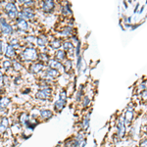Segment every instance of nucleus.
I'll return each instance as SVG.
<instances>
[{"label": "nucleus", "instance_id": "nucleus-1", "mask_svg": "<svg viewBox=\"0 0 147 147\" xmlns=\"http://www.w3.org/2000/svg\"><path fill=\"white\" fill-rule=\"evenodd\" d=\"M21 58L24 61H35L38 58V54H37V51H36L34 48L28 47L22 52Z\"/></svg>", "mask_w": 147, "mask_h": 147}, {"label": "nucleus", "instance_id": "nucleus-2", "mask_svg": "<svg viewBox=\"0 0 147 147\" xmlns=\"http://www.w3.org/2000/svg\"><path fill=\"white\" fill-rule=\"evenodd\" d=\"M4 10L5 13L8 15V17L11 20H17L18 19V15H19V11H18L16 5L13 2H8L5 6H4Z\"/></svg>", "mask_w": 147, "mask_h": 147}, {"label": "nucleus", "instance_id": "nucleus-3", "mask_svg": "<svg viewBox=\"0 0 147 147\" xmlns=\"http://www.w3.org/2000/svg\"><path fill=\"white\" fill-rule=\"evenodd\" d=\"M66 99H67V93H66V90H62L61 93H60V97L59 99L55 102L54 104V108L56 111L61 112L62 110L64 109L65 105H66Z\"/></svg>", "mask_w": 147, "mask_h": 147}, {"label": "nucleus", "instance_id": "nucleus-4", "mask_svg": "<svg viewBox=\"0 0 147 147\" xmlns=\"http://www.w3.org/2000/svg\"><path fill=\"white\" fill-rule=\"evenodd\" d=\"M18 18L20 19H24V20H32L34 18V12L31 9V7H25L23 8V10L21 12H19Z\"/></svg>", "mask_w": 147, "mask_h": 147}, {"label": "nucleus", "instance_id": "nucleus-5", "mask_svg": "<svg viewBox=\"0 0 147 147\" xmlns=\"http://www.w3.org/2000/svg\"><path fill=\"white\" fill-rule=\"evenodd\" d=\"M52 94V89L50 87H42L40 90H38L35 94V97L40 100L49 99Z\"/></svg>", "mask_w": 147, "mask_h": 147}, {"label": "nucleus", "instance_id": "nucleus-6", "mask_svg": "<svg viewBox=\"0 0 147 147\" xmlns=\"http://www.w3.org/2000/svg\"><path fill=\"white\" fill-rule=\"evenodd\" d=\"M0 30L5 35H10L13 33V28L8 24V22L4 18L0 19Z\"/></svg>", "mask_w": 147, "mask_h": 147}, {"label": "nucleus", "instance_id": "nucleus-7", "mask_svg": "<svg viewBox=\"0 0 147 147\" xmlns=\"http://www.w3.org/2000/svg\"><path fill=\"white\" fill-rule=\"evenodd\" d=\"M59 71L55 70V69H51V68H48L45 72H44V75H43V78L47 81H50V80H55L56 78L59 77Z\"/></svg>", "mask_w": 147, "mask_h": 147}, {"label": "nucleus", "instance_id": "nucleus-8", "mask_svg": "<svg viewBox=\"0 0 147 147\" xmlns=\"http://www.w3.org/2000/svg\"><path fill=\"white\" fill-rule=\"evenodd\" d=\"M55 8V2L54 0H43L42 2V10L46 13H50Z\"/></svg>", "mask_w": 147, "mask_h": 147}, {"label": "nucleus", "instance_id": "nucleus-9", "mask_svg": "<svg viewBox=\"0 0 147 147\" xmlns=\"http://www.w3.org/2000/svg\"><path fill=\"white\" fill-rule=\"evenodd\" d=\"M48 68H51V69H55V70H57V71H64V67H63V64L56 60L55 58L53 59H50L48 61Z\"/></svg>", "mask_w": 147, "mask_h": 147}, {"label": "nucleus", "instance_id": "nucleus-10", "mask_svg": "<svg viewBox=\"0 0 147 147\" xmlns=\"http://www.w3.org/2000/svg\"><path fill=\"white\" fill-rule=\"evenodd\" d=\"M133 116H134V111H133L132 106H128L127 109H126V111H125V118H124L125 125L131 124V122L133 119Z\"/></svg>", "mask_w": 147, "mask_h": 147}, {"label": "nucleus", "instance_id": "nucleus-11", "mask_svg": "<svg viewBox=\"0 0 147 147\" xmlns=\"http://www.w3.org/2000/svg\"><path fill=\"white\" fill-rule=\"evenodd\" d=\"M125 132V123L124 117H122L118 122V135L120 137H124Z\"/></svg>", "mask_w": 147, "mask_h": 147}, {"label": "nucleus", "instance_id": "nucleus-12", "mask_svg": "<svg viewBox=\"0 0 147 147\" xmlns=\"http://www.w3.org/2000/svg\"><path fill=\"white\" fill-rule=\"evenodd\" d=\"M8 127H9V120L8 118L4 117L0 121V134H4L8 131Z\"/></svg>", "mask_w": 147, "mask_h": 147}, {"label": "nucleus", "instance_id": "nucleus-13", "mask_svg": "<svg viewBox=\"0 0 147 147\" xmlns=\"http://www.w3.org/2000/svg\"><path fill=\"white\" fill-rule=\"evenodd\" d=\"M43 67H44V66H43V64H42L41 62H38V63L32 64V65L30 66L29 71H30V73H31V74H34V75H36V74H38V73H40V72L42 71Z\"/></svg>", "mask_w": 147, "mask_h": 147}, {"label": "nucleus", "instance_id": "nucleus-14", "mask_svg": "<svg viewBox=\"0 0 147 147\" xmlns=\"http://www.w3.org/2000/svg\"><path fill=\"white\" fill-rule=\"evenodd\" d=\"M16 24H17L18 29H20L21 30H28V29H29L28 22L26 20H24V19H20V18H18L17 21H16Z\"/></svg>", "mask_w": 147, "mask_h": 147}, {"label": "nucleus", "instance_id": "nucleus-15", "mask_svg": "<svg viewBox=\"0 0 147 147\" xmlns=\"http://www.w3.org/2000/svg\"><path fill=\"white\" fill-rule=\"evenodd\" d=\"M39 116H40L41 119L47 121V120H49L53 117V113L47 109H43V110H39Z\"/></svg>", "mask_w": 147, "mask_h": 147}, {"label": "nucleus", "instance_id": "nucleus-16", "mask_svg": "<svg viewBox=\"0 0 147 147\" xmlns=\"http://www.w3.org/2000/svg\"><path fill=\"white\" fill-rule=\"evenodd\" d=\"M55 59L58 61H64L66 59V51L65 50H57L55 53Z\"/></svg>", "mask_w": 147, "mask_h": 147}, {"label": "nucleus", "instance_id": "nucleus-17", "mask_svg": "<svg viewBox=\"0 0 147 147\" xmlns=\"http://www.w3.org/2000/svg\"><path fill=\"white\" fill-rule=\"evenodd\" d=\"M5 56L8 57V58H13L15 56V48L11 44L7 45V49H6V52H5Z\"/></svg>", "mask_w": 147, "mask_h": 147}, {"label": "nucleus", "instance_id": "nucleus-18", "mask_svg": "<svg viewBox=\"0 0 147 147\" xmlns=\"http://www.w3.org/2000/svg\"><path fill=\"white\" fill-rule=\"evenodd\" d=\"M63 48L65 51H68V52H74V50H75V47H74V44L72 43V41H65L63 43Z\"/></svg>", "mask_w": 147, "mask_h": 147}, {"label": "nucleus", "instance_id": "nucleus-19", "mask_svg": "<svg viewBox=\"0 0 147 147\" xmlns=\"http://www.w3.org/2000/svg\"><path fill=\"white\" fill-rule=\"evenodd\" d=\"M10 103V98L9 97H2L0 100V110H4L8 107Z\"/></svg>", "mask_w": 147, "mask_h": 147}, {"label": "nucleus", "instance_id": "nucleus-20", "mask_svg": "<svg viewBox=\"0 0 147 147\" xmlns=\"http://www.w3.org/2000/svg\"><path fill=\"white\" fill-rule=\"evenodd\" d=\"M89 121H90V113H88L87 116H86V117L83 119V121H82L81 126H82V130H83V131H86L87 128H88V126H89Z\"/></svg>", "mask_w": 147, "mask_h": 147}, {"label": "nucleus", "instance_id": "nucleus-21", "mask_svg": "<svg viewBox=\"0 0 147 147\" xmlns=\"http://www.w3.org/2000/svg\"><path fill=\"white\" fill-rule=\"evenodd\" d=\"M29 120V115L28 114V113H22L21 115H20V117H19V121H20V123L22 124V125H24L26 122H28Z\"/></svg>", "mask_w": 147, "mask_h": 147}, {"label": "nucleus", "instance_id": "nucleus-22", "mask_svg": "<svg viewBox=\"0 0 147 147\" xmlns=\"http://www.w3.org/2000/svg\"><path fill=\"white\" fill-rule=\"evenodd\" d=\"M47 37L46 36H44V35H41V36H39V37L37 38V44L39 45V46H45L46 44H47Z\"/></svg>", "mask_w": 147, "mask_h": 147}, {"label": "nucleus", "instance_id": "nucleus-23", "mask_svg": "<svg viewBox=\"0 0 147 147\" xmlns=\"http://www.w3.org/2000/svg\"><path fill=\"white\" fill-rule=\"evenodd\" d=\"M50 44H51V47L53 49H58V48H60L62 46V42H61L60 39H55L52 42H50Z\"/></svg>", "mask_w": 147, "mask_h": 147}, {"label": "nucleus", "instance_id": "nucleus-24", "mask_svg": "<svg viewBox=\"0 0 147 147\" xmlns=\"http://www.w3.org/2000/svg\"><path fill=\"white\" fill-rule=\"evenodd\" d=\"M62 13H63L64 15H71V14H72V10H71V7H70L69 3H66V4L63 6V8H62Z\"/></svg>", "mask_w": 147, "mask_h": 147}, {"label": "nucleus", "instance_id": "nucleus-25", "mask_svg": "<svg viewBox=\"0 0 147 147\" xmlns=\"http://www.w3.org/2000/svg\"><path fill=\"white\" fill-rule=\"evenodd\" d=\"M63 67H64V72L69 73L70 70L72 69V62H71L70 60H66L65 63L63 64Z\"/></svg>", "mask_w": 147, "mask_h": 147}, {"label": "nucleus", "instance_id": "nucleus-26", "mask_svg": "<svg viewBox=\"0 0 147 147\" xmlns=\"http://www.w3.org/2000/svg\"><path fill=\"white\" fill-rule=\"evenodd\" d=\"M62 35L64 36H69V35H72V27H66L63 30H62Z\"/></svg>", "mask_w": 147, "mask_h": 147}, {"label": "nucleus", "instance_id": "nucleus-27", "mask_svg": "<svg viewBox=\"0 0 147 147\" xmlns=\"http://www.w3.org/2000/svg\"><path fill=\"white\" fill-rule=\"evenodd\" d=\"M12 67L14 68V70H15L16 72H19V71H21V70L23 69V66H22L20 63H18V62H14V63L12 64Z\"/></svg>", "mask_w": 147, "mask_h": 147}, {"label": "nucleus", "instance_id": "nucleus-28", "mask_svg": "<svg viewBox=\"0 0 147 147\" xmlns=\"http://www.w3.org/2000/svg\"><path fill=\"white\" fill-rule=\"evenodd\" d=\"M89 104H90V99H89V97H88V96H84V97H83V101H82L83 107H87Z\"/></svg>", "mask_w": 147, "mask_h": 147}, {"label": "nucleus", "instance_id": "nucleus-29", "mask_svg": "<svg viewBox=\"0 0 147 147\" xmlns=\"http://www.w3.org/2000/svg\"><path fill=\"white\" fill-rule=\"evenodd\" d=\"M2 66H3L5 69H9V68H11V67H12V62H11L10 60H6V61H4V62H3Z\"/></svg>", "mask_w": 147, "mask_h": 147}, {"label": "nucleus", "instance_id": "nucleus-30", "mask_svg": "<svg viewBox=\"0 0 147 147\" xmlns=\"http://www.w3.org/2000/svg\"><path fill=\"white\" fill-rule=\"evenodd\" d=\"M146 88H147V82H146V81H144V82H142V83L138 86V91H139V92H140V91L142 92V91H143V90H145Z\"/></svg>", "mask_w": 147, "mask_h": 147}, {"label": "nucleus", "instance_id": "nucleus-31", "mask_svg": "<svg viewBox=\"0 0 147 147\" xmlns=\"http://www.w3.org/2000/svg\"><path fill=\"white\" fill-rule=\"evenodd\" d=\"M4 84V75H3V73L0 71V87H2Z\"/></svg>", "mask_w": 147, "mask_h": 147}, {"label": "nucleus", "instance_id": "nucleus-32", "mask_svg": "<svg viewBox=\"0 0 147 147\" xmlns=\"http://www.w3.org/2000/svg\"><path fill=\"white\" fill-rule=\"evenodd\" d=\"M78 58H79V59H78L77 68H78V70H79V71H81V56H79Z\"/></svg>", "mask_w": 147, "mask_h": 147}, {"label": "nucleus", "instance_id": "nucleus-33", "mask_svg": "<svg viewBox=\"0 0 147 147\" xmlns=\"http://www.w3.org/2000/svg\"><path fill=\"white\" fill-rule=\"evenodd\" d=\"M139 147H147V139H142L139 143Z\"/></svg>", "mask_w": 147, "mask_h": 147}, {"label": "nucleus", "instance_id": "nucleus-34", "mask_svg": "<svg viewBox=\"0 0 147 147\" xmlns=\"http://www.w3.org/2000/svg\"><path fill=\"white\" fill-rule=\"evenodd\" d=\"M81 95H82V89H80V91L78 92V95H77V100L80 101L81 99Z\"/></svg>", "mask_w": 147, "mask_h": 147}, {"label": "nucleus", "instance_id": "nucleus-35", "mask_svg": "<svg viewBox=\"0 0 147 147\" xmlns=\"http://www.w3.org/2000/svg\"><path fill=\"white\" fill-rule=\"evenodd\" d=\"M141 95H142V98H143V99H147V88L142 91Z\"/></svg>", "mask_w": 147, "mask_h": 147}, {"label": "nucleus", "instance_id": "nucleus-36", "mask_svg": "<svg viewBox=\"0 0 147 147\" xmlns=\"http://www.w3.org/2000/svg\"><path fill=\"white\" fill-rule=\"evenodd\" d=\"M21 81H22V78H21V77H17V78L15 79V83H17V84L21 83Z\"/></svg>", "mask_w": 147, "mask_h": 147}, {"label": "nucleus", "instance_id": "nucleus-37", "mask_svg": "<svg viewBox=\"0 0 147 147\" xmlns=\"http://www.w3.org/2000/svg\"><path fill=\"white\" fill-rule=\"evenodd\" d=\"M29 92H30V89H29V88H27V90L23 91V93H24V94H28V93H29Z\"/></svg>", "mask_w": 147, "mask_h": 147}, {"label": "nucleus", "instance_id": "nucleus-38", "mask_svg": "<svg viewBox=\"0 0 147 147\" xmlns=\"http://www.w3.org/2000/svg\"><path fill=\"white\" fill-rule=\"evenodd\" d=\"M138 8H139V3H137V4H136V6H135V8H134V11H133V12H134V13H136V12H137V10H138Z\"/></svg>", "mask_w": 147, "mask_h": 147}, {"label": "nucleus", "instance_id": "nucleus-39", "mask_svg": "<svg viewBox=\"0 0 147 147\" xmlns=\"http://www.w3.org/2000/svg\"><path fill=\"white\" fill-rule=\"evenodd\" d=\"M2 53V41L0 40V54Z\"/></svg>", "mask_w": 147, "mask_h": 147}, {"label": "nucleus", "instance_id": "nucleus-40", "mask_svg": "<svg viewBox=\"0 0 147 147\" xmlns=\"http://www.w3.org/2000/svg\"><path fill=\"white\" fill-rule=\"evenodd\" d=\"M143 10H144V6H142V7L140 8V10H139V14H141V13L143 12Z\"/></svg>", "mask_w": 147, "mask_h": 147}, {"label": "nucleus", "instance_id": "nucleus-41", "mask_svg": "<svg viewBox=\"0 0 147 147\" xmlns=\"http://www.w3.org/2000/svg\"><path fill=\"white\" fill-rule=\"evenodd\" d=\"M18 2L19 3H21V4H24V2H25V0H17Z\"/></svg>", "mask_w": 147, "mask_h": 147}, {"label": "nucleus", "instance_id": "nucleus-42", "mask_svg": "<svg viewBox=\"0 0 147 147\" xmlns=\"http://www.w3.org/2000/svg\"><path fill=\"white\" fill-rule=\"evenodd\" d=\"M124 5H125V9H127V4H126V1H125V0L124 1Z\"/></svg>", "mask_w": 147, "mask_h": 147}, {"label": "nucleus", "instance_id": "nucleus-43", "mask_svg": "<svg viewBox=\"0 0 147 147\" xmlns=\"http://www.w3.org/2000/svg\"><path fill=\"white\" fill-rule=\"evenodd\" d=\"M9 2H13V1H15V0H8Z\"/></svg>", "mask_w": 147, "mask_h": 147}, {"label": "nucleus", "instance_id": "nucleus-44", "mask_svg": "<svg viewBox=\"0 0 147 147\" xmlns=\"http://www.w3.org/2000/svg\"><path fill=\"white\" fill-rule=\"evenodd\" d=\"M128 2H130V3H132V0H128Z\"/></svg>", "mask_w": 147, "mask_h": 147}, {"label": "nucleus", "instance_id": "nucleus-45", "mask_svg": "<svg viewBox=\"0 0 147 147\" xmlns=\"http://www.w3.org/2000/svg\"><path fill=\"white\" fill-rule=\"evenodd\" d=\"M1 98H2V97H1V96H0V100H1Z\"/></svg>", "mask_w": 147, "mask_h": 147}, {"label": "nucleus", "instance_id": "nucleus-46", "mask_svg": "<svg viewBox=\"0 0 147 147\" xmlns=\"http://www.w3.org/2000/svg\"><path fill=\"white\" fill-rule=\"evenodd\" d=\"M146 3H147V0H146Z\"/></svg>", "mask_w": 147, "mask_h": 147}, {"label": "nucleus", "instance_id": "nucleus-47", "mask_svg": "<svg viewBox=\"0 0 147 147\" xmlns=\"http://www.w3.org/2000/svg\"><path fill=\"white\" fill-rule=\"evenodd\" d=\"M0 19H1V18H0Z\"/></svg>", "mask_w": 147, "mask_h": 147}]
</instances>
